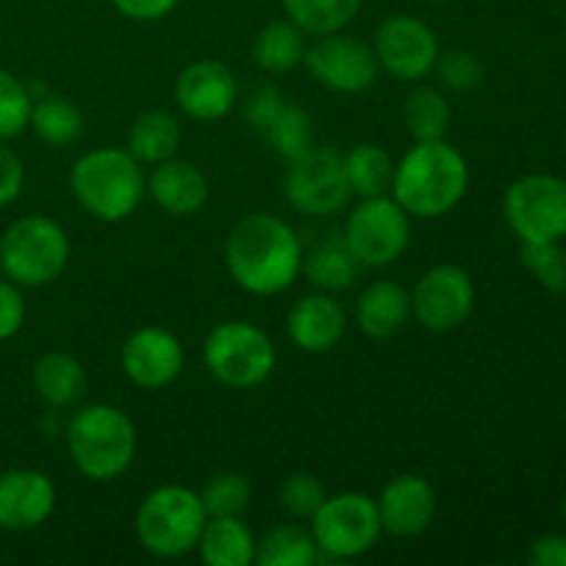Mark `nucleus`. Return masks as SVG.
<instances>
[{"mask_svg": "<svg viewBox=\"0 0 566 566\" xmlns=\"http://www.w3.org/2000/svg\"><path fill=\"white\" fill-rule=\"evenodd\" d=\"M224 263L235 285L247 293L280 296L302 274V238L280 216L247 213L227 235Z\"/></svg>", "mask_w": 566, "mask_h": 566, "instance_id": "nucleus-1", "label": "nucleus"}, {"mask_svg": "<svg viewBox=\"0 0 566 566\" xmlns=\"http://www.w3.org/2000/svg\"><path fill=\"white\" fill-rule=\"evenodd\" d=\"M470 186V169L457 147L437 142H415L403 153L392 175V199L412 219H440L464 199Z\"/></svg>", "mask_w": 566, "mask_h": 566, "instance_id": "nucleus-2", "label": "nucleus"}, {"mask_svg": "<svg viewBox=\"0 0 566 566\" xmlns=\"http://www.w3.org/2000/svg\"><path fill=\"white\" fill-rule=\"evenodd\" d=\"M75 202L92 219L116 224L136 213L147 193L144 166L122 147H97L83 153L70 171Z\"/></svg>", "mask_w": 566, "mask_h": 566, "instance_id": "nucleus-3", "label": "nucleus"}, {"mask_svg": "<svg viewBox=\"0 0 566 566\" xmlns=\"http://www.w3.org/2000/svg\"><path fill=\"white\" fill-rule=\"evenodd\" d=\"M66 451L77 473L88 481H114L136 459L138 434L125 409L88 403L77 409L64 431Z\"/></svg>", "mask_w": 566, "mask_h": 566, "instance_id": "nucleus-4", "label": "nucleus"}, {"mask_svg": "<svg viewBox=\"0 0 566 566\" xmlns=\"http://www.w3.org/2000/svg\"><path fill=\"white\" fill-rule=\"evenodd\" d=\"M205 523L202 495L180 484L158 486L136 509L138 545L158 558H182L197 551Z\"/></svg>", "mask_w": 566, "mask_h": 566, "instance_id": "nucleus-5", "label": "nucleus"}, {"mask_svg": "<svg viewBox=\"0 0 566 566\" xmlns=\"http://www.w3.org/2000/svg\"><path fill=\"white\" fill-rule=\"evenodd\" d=\"M70 263V238L48 216H22L0 238V269L20 287H44Z\"/></svg>", "mask_w": 566, "mask_h": 566, "instance_id": "nucleus-6", "label": "nucleus"}, {"mask_svg": "<svg viewBox=\"0 0 566 566\" xmlns=\"http://www.w3.org/2000/svg\"><path fill=\"white\" fill-rule=\"evenodd\" d=\"M205 368L232 390L260 387L276 365L274 340L249 321H224L208 335L202 348Z\"/></svg>", "mask_w": 566, "mask_h": 566, "instance_id": "nucleus-7", "label": "nucleus"}, {"mask_svg": "<svg viewBox=\"0 0 566 566\" xmlns=\"http://www.w3.org/2000/svg\"><path fill=\"white\" fill-rule=\"evenodd\" d=\"M412 235V216L390 197H368L348 213L346 241L348 252L363 269H387L407 252Z\"/></svg>", "mask_w": 566, "mask_h": 566, "instance_id": "nucleus-8", "label": "nucleus"}, {"mask_svg": "<svg viewBox=\"0 0 566 566\" xmlns=\"http://www.w3.org/2000/svg\"><path fill=\"white\" fill-rule=\"evenodd\" d=\"M318 553L329 558H359L379 542L381 531L376 501L365 492L326 495L318 512L310 520Z\"/></svg>", "mask_w": 566, "mask_h": 566, "instance_id": "nucleus-9", "label": "nucleus"}, {"mask_svg": "<svg viewBox=\"0 0 566 566\" xmlns=\"http://www.w3.org/2000/svg\"><path fill=\"white\" fill-rule=\"evenodd\" d=\"M503 216L523 243H553L566 235V180L525 175L509 186Z\"/></svg>", "mask_w": 566, "mask_h": 566, "instance_id": "nucleus-10", "label": "nucleus"}, {"mask_svg": "<svg viewBox=\"0 0 566 566\" xmlns=\"http://www.w3.org/2000/svg\"><path fill=\"white\" fill-rule=\"evenodd\" d=\"M285 197L304 216H335L352 199V186L337 149H310L293 160L285 177Z\"/></svg>", "mask_w": 566, "mask_h": 566, "instance_id": "nucleus-11", "label": "nucleus"}, {"mask_svg": "<svg viewBox=\"0 0 566 566\" xmlns=\"http://www.w3.org/2000/svg\"><path fill=\"white\" fill-rule=\"evenodd\" d=\"M304 64L318 83L340 94L368 92L379 77V61L368 42L335 31L304 50Z\"/></svg>", "mask_w": 566, "mask_h": 566, "instance_id": "nucleus-12", "label": "nucleus"}, {"mask_svg": "<svg viewBox=\"0 0 566 566\" xmlns=\"http://www.w3.org/2000/svg\"><path fill=\"white\" fill-rule=\"evenodd\" d=\"M374 53L379 70L398 81H420L434 72L440 59V39L412 14H392L381 20L374 36Z\"/></svg>", "mask_w": 566, "mask_h": 566, "instance_id": "nucleus-13", "label": "nucleus"}, {"mask_svg": "<svg viewBox=\"0 0 566 566\" xmlns=\"http://www.w3.org/2000/svg\"><path fill=\"white\" fill-rule=\"evenodd\" d=\"M412 313L429 332H453L473 315L475 285L459 265L442 263L426 271L415 285Z\"/></svg>", "mask_w": 566, "mask_h": 566, "instance_id": "nucleus-14", "label": "nucleus"}, {"mask_svg": "<svg viewBox=\"0 0 566 566\" xmlns=\"http://www.w3.org/2000/svg\"><path fill=\"white\" fill-rule=\"evenodd\" d=\"M119 363L138 390H164L182 374L186 352L180 337L164 326H142L125 340Z\"/></svg>", "mask_w": 566, "mask_h": 566, "instance_id": "nucleus-15", "label": "nucleus"}, {"mask_svg": "<svg viewBox=\"0 0 566 566\" xmlns=\"http://www.w3.org/2000/svg\"><path fill=\"white\" fill-rule=\"evenodd\" d=\"M175 99L186 116L197 122L224 119L238 99V77L227 64L202 59L177 75Z\"/></svg>", "mask_w": 566, "mask_h": 566, "instance_id": "nucleus-16", "label": "nucleus"}, {"mask_svg": "<svg viewBox=\"0 0 566 566\" xmlns=\"http://www.w3.org/2000/svg\"><path fill=\"white\" fill-rule=\"evenodd\" d=\"M55 509V484L50 475L31 468H14L0 473V531L22 534L33 531Z\"/></svg>", "mask_w": 566, "mask_h": 566, "instance_id": "nucleus-17", "label": "nucleus"}, {"mask_svg": "<svg viewBox=\"0 0 566 566\" xmlns=\"http://www.w3.org/2000/svg\"><path fill=\"white\" fill-rule=\"evenodd\" d=\"M381 531L398 539L420 536L431 525L437 514V492L423 475L403 473L385 484L376 497Z\"/></svg>", "mask_w": 566, "mask_h": 566, "instance_id": "nucleus-18", "label": "nucleus"}, {"mask_svg": "<svg viewBox=\"0 0 566 566\" xmlns=\"http://www.w3.org/2000/svg\"><path fill=\"white\" fill-rule=\"evenodd\" d=\"M346 310L329 293L302 296L287 313V335L307 354H326L346 335Z\"/></svg>", "mask_w": 566, "mask_h": 566, "instance_id": "nucleus-19", "label": "nucleus"}, {"mask_svg": "<svg viewBox=\"0 0 566 566\" xmlns=\"http://www.w3.org/2000/svg\"><path fill=\"white\" fill-rule=\"evenodd\" d=\"M147 191L153 202L169 216H193L208 205L210 186L208 177L191 160L169 158L155 164L147 177Z\"/></svg>", "mask_w": 566, "mask_h": 566, "instance_id": "nucleus-20", "label": "nucleus"}, {"mask_svg": "<svg viewBox=\"0 0 566 566\" xmlns=\"http://www.w3.org/2000/svg\"><path fill=\"white\" fill-rule=\"evenodd\" d=\"M409 315H412V296L407 293V287L392 280L370 282L354 310L359 332L374 340H387V337L398 335L407 326Z\"/></svg>", "mask_w": 566, "mask_h": 566, "instance_id": "nucleus-21", "label": "nucleus"}, {"mask_svg": "<svg viewBox=\"0 0 566 566\" xmlns=\"http://www.w3.org/2000/svg\"><path fill=\"white\" fill-rule=\"evenodd\" d=\"M33 390L48 407H75L86 392V370L72 354L50 352L33 363Z\"/></svg>", "mask_w": 566, "mask_h": 566, "instance_id": "nucleus-22", "label": "nucleus"}, {"mask_svg": "<svg viewBox=\"0 0 566 566\" xmlns=\"http://www.w3.org/2000/svg\"><path fill=\"white\" fill-rule=\"evenodd\" d=\"M197 551L208 566H252L258 539L241 517H208Z\"/></svg>", "mask_w": 566, "mask_h": 566, "instance_id": "nucleus-23", "label": "nucleus"}, {"mask_svg": "<svg viewBox=\"0 0 566 566\" xmlns=\"http://www.w3.org/2000/svg\"><path fill=\"white\" fill-rule=\"evenodd\" d=\"M182 133L175 116L169 111H144L130 127L127 136V153L138 160V164H160V160L175 158L180 149Z\"/></svg>", "mask_w": 566, "mask_h": 566, "instance_id": "nucleus-24", "label": "nucleus"}, {"mask_svg": "<svg viewBox=\"0 0 566 566\" xmlns=\"http://www.w3.org/2000/svg\"><path fill=\"white\" fill-rule=\"evenodd\" d=\"M343 169H346L352 193H357V197L368 199L390 193L396 164H392L390 153L379 144H357V147L348 149L343 155Z\"/></svg>", "mask_w": 566, "mask_h": 566, "instance_id": "nucleus-25", "label": "nucleus"}, {"mask_svg": "<svg viewBox=\"0 0 566 566\" xmlns=\"http://www.w3.org/2000/svg\"><path fill=\"white\" fill-rule=\"evenodd\" d=\"M307 33L291 20H274L254 36L252 59L265 72H291L304 61Z\"/></svg>", "mask_w": 566, "mask_h": 566, "instance_id": "nucleus-26", "label": "nucleus"}, {"mask_svg": "<svg viewBox=\"0 0 566 566\" xmlns=\"http://www.w3.org/2000/svg\"><path fill=\"white\" fill-rule=\"evenodd\" d=\"M359 269H363V265H359L357 258L348 252L346 241L321 243L318 249H313V252L304 258L302 265L307 280L324 293L348 291V287L357 282Z\"/></svg>", "mask_w": 566, "mask_h": 566, "instance_id": "nucleus-27", "label": "nucleus"}, {"mask_svg": "<svg viewBox=\"0 0 566 566\" xmlns=\"http://www.w3.org/2000/svg\"><path fill=\"white\" fill-rule=\"evenodd\" d=\"M28 125L33 127L39 138L50 147H66L75 144L83 133V114L77 111L75 103L66 97H53V94H42L33 97L31 119Z\"/></svg>", "mask_w": 566, "mask_h": 566, "instance_id": "nucleus-28", "label": "nucleus"}, {"mask_svg": "<svg viewBox=\"0 0 566 566\" xmlns=\"http://www.w3.org/2000/svg\"><path fill=\"white\" fill-rule=\"evenodd\" d=\"M318 562V547L310 531L302 525H276L260 536L254 564L260 566H313Z\"/></svg>", "mask_w": 566, "mask_h": 566, "instance_id": "nucleus-29", "label": "nucleus"}, {"mask_svg": "<svg viewBox=\"0 0 566 566\" xmlns=\"http://www.w3.org/2000/svg\"><path fill=\"white\" fill-rule=\"evenodd\" d=\"M363 0H282L287 20L307 36H326L343 31L357 17Z\"/></svg>", "mask_w": 566, "mask_h": 566, "instance_id": "nucleus-30", "label": "nucleus"}, {"mask_svg": "<svg viewBox=\"0 0 566 566\" xmlns=\"http://www.w3.org/2000/svg\"><path fill=\"white\" fill-rule=\"evenodd\" d=\"M403 122L415 142H437V138H446L448 125H451V105L442 97V92L420 86L403 103Z\"/></svg>", "mask_w": 566, "mask_h": 566, "instance_id": "nucleus-31", "label": "nucleus"}, {"mask_svg": "<svg viewBox=\"0 0 566 566\" xmlns=\"http://www.w3.org/2000/svg\"><path fill=\"white\" fill-rule=\"evenodd\" d=\"M260 136L269 142V147L274 149L280 158L293 164V160H298L302 155H307L310 149H313V122H310L307 111L285 99L280 114L274 116V122H271Z\"/></svg>", "mask_w": 566, "mask_h": 566, "instance_id": "nucleus-32", "label": "nucleus"}, {"mask_svg": "<svg viewBox=\"0 0 566 566\" xmlns=\"http://www.w3.org/2000/svg\"><path fill=\"white\" fill-rule=\"evenodd\" d=\"M199 495L208 509V517H241L252 501V484L247 475L224 470L216 473Z\"/></svg>", "mask_w": 566, "mask_h": 566, "instance_id": "nucleus-33", "label": "nucleus"}, {"mask_svg": "<svg viewBox=\"0 0 566 566\" xmlns=\"http://www.w3.org/2000/svg\"><path fill=\"white\" fill-rule=\"evenodd\" d=\"M33 97L22 81L0 70V142L20 136L31 119Z\"/></svg>", "mask_w": 566, "mask_h": 566, "instance_id": "nucleus-34", "label": "nucleus"}, {"mask_svg": "<svg viewBox=\"0 0 566 566\" xmlns=\"http://www.w3.org/2000/svg\"><path fill=\"white\" fill-rule=\"evenodd\" d=\"M523 263L547 291L566 293V247L562 241L523 243Z\"/></svg>", "mask_w": 566, "mask_h": 566, "instance_id": "nucleus-35", "label": "nucleus"}, {"mask_svg": "<svg viewBox=\"0 0 566 566\" xmlns=\"http://www.w3.org/2000/svg\"><path fill=\"white\" fill-rule=\"evenodd\" d=\"M326 501V486L313 473H291L280 490V503L291 517L313 520L321 503Z\"/></svg>", "mask_w": 566, "mask_h": 566, "instance_id": "nucleus-36", "label": "nucleus"}, {"mask_svg": "<svg viewBox=\"0 0 566 566\" xmlns=\"http://www.w3.org/2000/svg\"><path fill=\"white\" fill-rule=\"evenodd\" d=\"M437 75H440L442 86L453 88V92H473L481 81H484V64L479 55L470 50H451V53H440L437 59Z\"/></svg>", "mask_w": 566, "mask_h": 566, "instance_id": "nucleus-37", "label": "nucleus"}, {"mask_svg": "<svg viewBox=\"0 0 566 566\" xmlns=\"http://www.w3.org/2000/svg\"><path fill=\"white\" fill-rule=\"evenodd\" d=\"M25 324V298L17 282L0 280V343L11 340Z\"/></svg>", "mask_w": 566, "mask_h": 566, "instance_id": "nucleus-38", "label": "nucleus"}, {"mask_svg": "<svg viewBox=\"0 0 566 566\" xmlns=\"http://www.w3.org/2000/svg\"><path fill=\"white\" fill-rule=\"evenodd\" d=\"M282 105H285V97H282V92L276 86L254 88L252 97L247 99V122L254 130L263 133L274 122V116L280 114Z\"/></svg>", "mask_w": 566, "mask_h": 566, "instance_id": "nucleus-39", "label": "nucleus"}, {"mask_svg": "<svg viewBox=\"0 0 566 566\" xmlns=\"http://www.w3.org/2000/svg\"><path fill=\"white\" fill-rule=\"evenodd\" d=\"M25 186V166L14 149L0 142V208L14 202Z\"/></svg>", "mask_w": 566, "mask_h": 566, "instance_id": "nucleus-40", "label": "nucleus"}, {"mask_svg": "<svg viewBox=\"0 0 566 566\" xmlns=\"http://www.w3.org/2000/svg\"><path fill=\"white\" fill-rule=\"evenodd\" d=\"M111 3H114V9L119 11V14H125L127 20L155 22L164 20L166 14H171L180 0H111Z\"/></svg>", "mask_w": 566, "mask_h": 566, "instance_id": "nucleus-41", "label": "nucleus"}, {"mask_svg": "<svg viewBox=\"0 0 566 566\" xmlns=\"http://www.w3.org/2000/svg\"><path fill=\"white\" fill-rule=\"evenodd\" d=\"M528 564L534 566H566V536L545 534L534 539L528 551Z\"/></svg>", "mask_w": 566, "mask_h": 566, "instance_id": "nucleus-42", "label": "nucleus"}, {"mask_svg": "<svg viewBox=\"0 0 566 566\" xmlns=\"http://www.w3.org/2000/svg\"><path fill=\"white\" fill-rule=\"evenodd\" d=\"M426 3H431V6H440V3H448V0H426Z\"/></svg>", "mask_w": 566, "mask_h": 566, "instance_id": "nucleus-43", "label": "nucleus"}, {"mask_svg": "<svg viewBox=\"0 0 566 566\" xmlns=\"http://www.w3.org/2000/svg\"><path fill=\"white\" fill-rule=\"evenodd\" d=\"M562 512H564V520H566V497H564V506H562Z\"/></svg>", "mask_w": 566, "mask_h": 566, "instance_id": "nucleus-44", "label": "nucleus"}]
</instances>
